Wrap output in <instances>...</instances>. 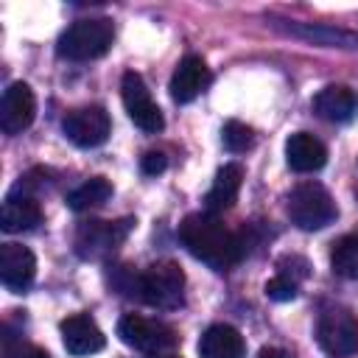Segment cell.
<instances>
[{"label": "cell", "instance_id": "6da1fadb", "mask_svg": "<svg viewBox=\"0 0 358 358\" xmlns=\"http://www.w3.org/2000/svg\"><path fill=\"white\" fill-rule=\"evenodd\" d=\"M179 241L196 260H201L213 271H229L246 255L243 235L232 232L215 213L185 215V221L179 224Z\"/></svg>", "mask_w": 358, "mask_h": 358}, {"label": "cell", "instance_id": "7a4b0ae2", "mask_svg": "<svg viewBox=\"0 0 358 358\" xmlns=\"http://www.w3.org/2000/svg\"><path fill=\"white\" fill-rule=\"evenodd\" d=\"M115 42V25L106 17H87L67 25L56 42V53L70 62H90L103 56Z\"/></svg>", "mask_w": 358, "mask_h": 358}, {"label": "cell", "instance_id": "3957f363", "mask_svg": "<svg viewBox=\"0 0 358 358\" xmlns=\"http://www.w3.org/2000/svg\"><path fill=\"white\" fill-rule=\"evenodd\" d=\"M285 210L294 227L313 232V229H324L327 224H333L338 218V207L330 196V190L319 182H299L288 199H285Z\"/></svg>", "mask_w": 358, "mask_h": 358}, {"label": "cell", "instance_id": "277c9868", "mask_svg": "<svg viewBox=\"0 0 358 358\" xmlns=\"http://www.w3.org/2000/svg\"><path fill=\"white\" fill-rule=\"evenodd\" d=\"M140 299L159 310H176L185 302V271L173 260H157L140 274Z\"/></svg>", "mask_w": 358, "mask_h": 358}, {"label": "cell", "instance_id": "5b68a950", "mask_svg": "<svg viewBox=\"0 0 358 358\" xmlns=\"http://www.w3.org/2000/svg\"><path fill=\"white\" fill-rule=\"evenodd\" d=\"M117 336L126 347H134L140 352H148V355H157V352H165L171 347L179 344V336L171 324L165 322H157V319H145L140 313H126L120 316L117 322Z\"/></svg>", "mask_w": 358, "mask_h": 358}, {"label": "cell", "instance_id": "8992f818", "mask_svg": "<svg viewBox=\"0 0 358 358\" xmlns=\"http://www.w3.org/2000/svg\"><path fill=\"white\" fill-rule=\"evenodd\" d=\"M319 347L330 358H350L358 352V316L347 308H327L316 324Z\"/></svg>", "mask_w": 358, "mask_h": 358}, {"label": "cell", "instance_id": "52a82bcc", "mask_svg": "<svg viewBox=\"0 0 358 358\" xmlns=\"http://www.w3.org/2000/svg\"><path fill=\"white\" fill-rule=\"evenodd\" d=\"M134 218L120 221H87L76 232V252L84 260H98L109 252H115L131 232Z\"/></svg>", "mask_w": 358, "mask_h": 358}, {"label": "cell", "instance_id": "ba28073f", "mask_svg": "<svg viewBox=\"0 0 358 358\" xmlns=\"http://www.w3.org/2000/svg\"><path fill=\"white\" fill-rule=\"evenodd\" d=\"M120 98H123V106H126V112H129V117H131V123L137 129H143L148 134L162 131V126H165L162 109L154 103V98H151V92H148V87H145L140 73H134V70L123 73Z\"/></svg>", "mask_w": 358, "mask_h": 358}, {"label": "cell", "instance_id": "9c48e42d", "mask_svg": "<svg viewBox=\"0 0 358 358\" xmlns=\"http://www.w3.org/2000/svg\"><path fill=\"white\" fill-rule=\"evenodd\" d=\"M62 131L78 148H95L109 137L112 120L103 106H81V109H73L64 115Z\"/></svg>", "mask_w": 358, "mask_h": 358}, {"label": "cell", "instance_id": "30bf717a", "mask_svg": "<svg viewBox=\"0 0 358 358\" xmlns=\"http://www.w3.org/2000/svg\"><path fill=\"white\" fill-rule=\"evenodd\" d=\"M36 117V95L25 81H14L8 84V90L3 92L0 101V129L3 134L14 137L22 134Z\"/></svg>", "mask_w": 358, "mask_h": 358}, {"label": "cell", "instance_id": "8fae6325", "mask_svg": "<svg viewBox=\"0 0 358 358\" xmlns=\"http://www.w3.org/2000/svg\"><path fill=\"white\" fill-rule=\"evenodd\" d=\"M34 277H36L34 252L22 243H3L0 246V282L8 291L22 294V291H28Z\"/></svg>", "mask_w": 358, "mask_h": 358}, {"label": "cell", "instance_id": "7c38bea8", "mask_svg": "<svg viewBox=\"0 0 358 358\" xmlns=\"http://www.w3.org/2000/svg\"><path fill=\"white\" fill-rule=\"evenodd\" d=\"M210 81H213V76H210V67L204 64V59L190 53L176 64L168 90H171V98L176 103H190L193 98H199L210 87Z\"/></svg>", "mask_w": 358, "mask_h": 358}, {"label": "cell", "instance_id": "4fadbf2b", "mask_svg": "<svg viewBox=\"0 0 358 358\" xmlns=\"http://www.w3.org/2000/svg\"><path fill=\"white\" fill-rule=\"evenodd\" d=\"M59 333H62V344L70 355H92V352H101L106 338L101 333V327L95 324L92 316L87 313H73L67 316L62 324H59Z\"/></svg>", "mask_w": 358, "mask_h": 358}, {"label": "cell", "instance_id": "5bb4252c", "mask_svg": "<svg viewBox=\"0 0 358 358\" xmlns=\"http://www.w3.org/2000/svg\"><path fill=\"white\" fill-rule=\"evenodd\" d=\"M313 112L327 123H347L358 112V95L344 84H330L316 92Z\"/></svg>", "mask_w": 358, "mask_h": 358}, {"label": "cell", "instance_id": "9a60e30c", "mask_svg": "<svg viewBox=\"0 0 358 358\" xmlns=\"http://www.w3.org/2000/svg\"><path fill=\"white\" fill-rule=\"evenodd\" d=\"M285 162L296 173H313L327 162V148L308 131H296L285 140Z\"/></svg>", "mask_w": 358, "mask_h": 358}, {"label": "cell", "instance_id": "2e32d148", "mask_svg": "<svg viewBox=\"0 0 358 358\" xmlns=\"http://www.w3.org/2000/svg\"><path fill=\"white\" fill-rule=\"evenodd\" d=\"M280 28L285 34L305 39L310 45H319V48H347V50L358 48V34L344 31V28H333V25H322V22H288Z\"/></svg>", "mask_w": 358, "mask_h": 358}, {"label": "cell", "instance_id": "e0dca14e", "mask_svg": "<svg viewBox=\"0 0 358 358\" xmlns=\"http://www.w3.org/2000/svg\"><path fill=\"white\" fill-rule=\"evenodd\" d=\"M201 358H243L246 344L243 336L232 324H210L199 338Z\"/></svg>", "mask_w": 358, "mask_h": 358}, {"label": "cell", "instance_id": "ac0fdd59", "mask_svg": "<svg viewBox=\"0 0 358 358\" xmlns=\"http://www.w3.org/2000/svg\"><path fill=\"white\" fill-rule=\"evenodd\" d=\"M241 185H243V168L238 162H227L218 168L207 196H204V207L207 213H218V210H227L235 204L238 193H241Z\"/></svg>", "mask_w": 358, "mask_h": 358}, {"label": "cell", "instance_id": "d6986e66", "mask_svg": "<svg viewBox=\"0 0 358 358\" xmlns=\"http://www.w3.org/2000/svg\"><path fill=\"white\" fill-rule=\"evenodd\" d=\"M42 224V207L31 196H8L3 201L0 227L3 232H28Z\"/></svg>", "mask_w": 358, "mask_h": 358}, {"label": "cell", "instance_id": "ffe728a7", "mask_svg": "<svg viewBox=\"0 0 358 358\" xmlns=\"http://www.w3.org/2000/svg\"><path fill=\"white\" fill-rule=\"evenodd\" d=\"M109 196H112V185H109V179H103V176H92V179L81 182L76 190L67 193V207L76 210V213H84V210H92V207L106 204Z\"/></svg>", "mask_w": 358, "mask_h": 358}, {"label": "cell", "instance_id": "44dd1931", "mask_svg": "<svg viewBox=\"0 0 358 358\" xmlns=\"http://www.w3.org/2000/svg\"><path fill=\"white\" fill-rule=\"evenodd\" d=\"M330 268L344 280H358V235H344L333 243Z\"/></svg>", "mask_w": 358, "mask_h": 358}, {"label": "cell", "instance_id": "7402d4cb", "mask_svg": "<svg viewBox=\"0 0 358 358\" xmlns=\"http://www.w3.org/2000/svg\"><path fill=\"white\" fill-rule=\"evenodd\" d=\"M221 143L229 154H243L255 145V131L241 120H227L221 129Z\"/></svg>", "mask_w": 358, "mask_h": 358}, {"label": "cell", "instance_id": "603a6c76", "mask_svg": "<svg viewBox=\"0 0 358 358\" xmlns=\"http://www.w3.org/2000/svg\"><path fill=\"white\" fill-rule=\"evenodd\" d=\"M3 358H50L42 347L31 344V341H22L11 333L3 336Z\"/></svg>", "mask_w": 358, "mask_h": 358}, {"label": "cell", "instance_id": "cb8c5ba5", "mask_svg": "<svg viewBox=\"0 0 358 358\" xmlns=\"http://www.w3.org/2000/svg\"><path fill=\"white\" fill-rule=\"evenodd\" d=\"M296 294H299V282L291 280V277L277 274V277H271V280L266 282V296L274 299V302H288V299H294Z\"/></svg>", "mask_w": 358, "mask_h": 358}, {"label": "cell", "instance_id": "d4e9b609", "mask_svg": "<svg viewBox=\"0 0 358 358\" xmlns=\"http://www.w3.org/2000/svg\"><path fill=\"white\" fill-rule=\"evenodd\" d=\"M140 168H143V173L157 176V173H162V171L168 168V159H165L162 151H145V154L140 157Z\"/></svg>", "mask_w": 358, "mask_h": 358}, {"label": "cell", "instance_id": "484cf974", "mask_svg": "<svg viewBox=\"0 0 358 358\" xmlns=\"http://www.w3.org/2000/svg\"><path fill=\"white\" fill-rule=\"evenodd\" d=\"M257 358H294L288 350H280V347H263L257 352Z\"/></svg>", "mask_w": 358, "mask_h": 358}, {"label": "cell", "instance_id": "4316f807", "mask_svg": "<svg viewBox=\"0 0 358 358\" xmlns=\"http://www.w3.org/2000/svg\"><path fill=\"white\" fill-rule=\"evenodd\" d=\"M148 358H182V355H173V352H157V355H148Z\"/></svg>", "mask_w": 358, "mask_h": 358}]
</instances>
